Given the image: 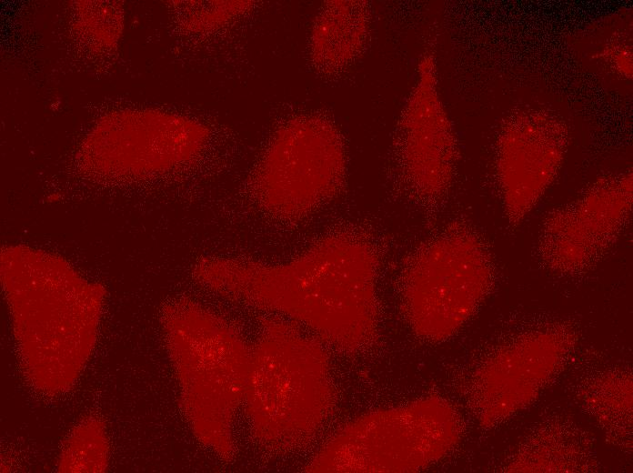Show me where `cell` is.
Listing matches in <instances>:
<instances>
[{"mask_svg":"<svg viewBox=\"0 0 633 473\" xmlns=\"http://www.w3.org/2000/svg\"><path fill=\"white\" fill-rule=\"evenodd\" d=\"M377 257L364 239L336 234L279 266L209 258L201 278L226 296L279 311L325 340L356 352L374 339Z\"/></svg>","mask_w":633,"mask_h":473,"instance_id":"obj_1","label":"cell"},{"mask_svg":"<svg viewBox=\"0 0 633 473\" xmlns=\"http://www.w3.org/2000/svg\"><path fill=\"white\" fill-rule=\"evenodd\" d=\"M460 435L455 409L430 397L358 418L331 439L308 470L415 472L446 456Z\"/></svg>","mask_w":633,"mask_h":473,"instance_id":"obj_2","label":"cell"},{"mask_svg":"<svg viewBox=\"0 0 633 473\" xmlns=\"http://www.w3.org/2000/svg\"><path fill=\"white\" fill-rule=\"evenodd\" d=\"M491 280L490 260L477 237L464 231L443 234L420 248L405 272V317L418 336L447 339L471 317Z\"/></svg>","mask_w":633,"mask_h":473,"instance_id":"obj_3","label":"cell"},{"mask_svg":"<svg viewBox=\"0 0 633 473\" xmlns=\"http://www.w3.org/2000/svg\"><path fill=\"white\" fill-rule=\"evenodd\" d=\"M346 170L343 143L329 122L296 117L273 136L253 176L260 206L285 220H297L329 200Z\"/></svg>","mask_w":633,"mask_h":473,"instance_id":"obj_4","label":"cell"},{"mask_svg":"<svg viewBox=\"0 0 633 473\" xmlns=\"http://www.w3.org/2000/svg\"><path fill=\"white\" fill-rule=\"evenodd\" d=\"M572 345L558 330L537 331L502 347L475 372L473 410L482 427H493L529 405L560 367Z\"/></svg>","mask_w":633,"mask_h":473,"instance_id":"obj_5","label":"cell"},{"mask_svg":"<svg viewBox=\"0 0 633 473\" xmlns=\"http://www.w3.org/2000/svg\"><path fill=\"white\" fill-rule=\"evenodd\" d=\"M631 203V175L600 180L576 203L547 218L540 236L542 257L565 272L587 267L618 236Z\"/></svg>","mask_w":633,"mask_h":473,"instance_id":"obj_6","label":"cell"},{"mask_svg":"<svg viewBox=\"0 0 633 473\" xmlns=\"http://www.w3.org/2000/svg\"><path fill=\"white\" fill-rule=\"evenodd\" d=\"M566 144L563 125L542 112H523L504 126L497 166L510 223L521 221L551 184Z\"/></svg>","mask_w":633,"mask_h":473,"instance_id":"obj_7","label":"cell"},{"mask_svg":"<svg viewBox=\"0 0 633 473\" xmlns=\"http://www.w3.org/2000/svg\"><path fill=\"white\" fill-rule=\"evenodd\" d=\"M401 165L408 184L427 199L440 196L456 160L454 134L436 89L434 63L424 57L399 127Z\"/></svg>","mask_w":633,"mask_h":473,"instance_id":"obj_8","label":"cell"},{"mask_svg":"<svg viewBox=\"0 0 633 473\" xmlns=\"http://www.w3.org/2000/svg\"><path fill=\"white\" fill-rule=\"evenodd\" d=\"M369 12L365 2L329 1L318 12L310 36L314 65L324 73L348 65L365 45Z\"/></svg>","mask_w":633,"mask_h":473,"instance_id":"obj_9","label":"cell"},{"mask_svg":"<svg viewBox=\"0 0 633 473\" xmlns=\"http://www.w3.org/2000/svg\"><path fill=\"white\" fill-rule=\"evenodd\" d=\"M631 379L629 380L628 377L626 380L618 377L609 378L608 381L605 379L600 383L599 389H596L601 394L602 400L599 403L590 402V405L601 404V408L605 411H608L602 421H608L610 427L618 426V422H622L623 426L628 427L630 425L625 422L623 418L631 423Z\"/></svg>","mask_w":633,"mask_h":473,"instance_id":"obj_10","label":"cell"}]
</instances>
